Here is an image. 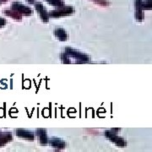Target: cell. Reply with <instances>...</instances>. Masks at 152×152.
Segmentation results:
<instances>
[{"instance_id":"30bf717a","label":"cell","mask_w":152,"mask_h":152,"mask_svg":"<svg viewBox=\"0 0 152 152\" xmlns=\"http://www.w3.org/2000/svg\"><path fill=\"white\" fill-rule=\"evenodd\" d=\"M13 139L10 132H0V147L5 145L7 143L10 142Z\"/></svg>"},{"instance_id":"52a82bcc","label":"cell","mask_w":152,"mask_h":152,"mask_svg":"<svg viewBox=\"0 0 152 152\" xmlns=\"http://www.w3.org/2000/svg\"><path fill=\"white\" fill-rule=\"evenodd\" d=\"M36 134L39 138V141L42 145H46L48 143V134L47 131L43 129H37L36 130Z\"/></svg>"},{"instance_id":"7c38bea8","label":"cell","mask_w":152,"mask_h":152,"mask_svg":"<svg viewBox=\"0 0 152 152\" xmlns=\"http://www.w3.org/2000/svg\"><path fill=\"white\" fill-rule=\"evenodd\" d=\"M4 15H7V16L10 17L12 19H14V20H20L22 19V15L20 14H19L17 11L14 10H5L4 11Z\"/></svg>"},{"instance_id":"7a4b0ae2","label":"cell","mask_w":152,"mask_h":152,"mask_svg":"<svg viewBox=\"0 0 152 152\" xmlns=\"http://www.w3.org/2000/svg\"><path fill=\"white\" fill-rule=\"evenodd\" d=\"M75 12V10L72 6H62V7H58L54 10H52L48 13L49 17L51 18H60V17L67 16L72 15Z\"/></svg>"},{"instance_id":"7402d4cb","label":"cell","mask_w":152,"mask_h":152,"mask_svg":"<svg viewBox=\"0 0 152 152\" xmlns=\"http://www.w3.org/2000/svg\"><path fill=\"white\" fill-rule=\"evenodd\" d=\"M0 132H1V130H0Z\"/></svg>"},{"instance_id":"9a60e30c","label":"cell","mask_w":152,"mask_h":152,"mask_svg":"<svg viewBox=\"0 0 152 152\" xmlns=\"http://www.w3.org/2000/svg\"><path fill=\"white\" fill-rule=\"evenodd\" d=\"M92 1H94L96 4L102 6H108L110 4V3L107 0H92Z\"/></svg>"},{"instance_id":"d6986e66","label":"cell","mask_w":152,"mask_h":152,"mask_svg":"<svg viewBox=\"0 0 152 152\" xmlns=\"http://www.w3.org/2000/svg\"><path fill=\"white\" fill-rule=\"evenodd\" d=\"M9 0H1V2H3V3H6V2H8Z\"/></svg>"},{"instance_id":"4fadbf2b","label":"cell","mask_w":152,"mask_h":152,"mask_svg":"<svg viewBox=\"0 0 152 152\" xmlns=\"http://www.w3.org/2000/svg\"><path fill=\"white\" fill-rule=\"evenodd\" d=\"M46 2H48L49 4L54 6V7H62L64 5V2L63 0H45Z\"/></svg>"},{"instance_id":"ac0fdd59","label":"cell","mask_w":152,"mask_h":152,"mask_svg":"<svg viewBox=\"0 0 152 152\" xmlns=\"http://www.w3.org/2000/svg\"><path fill=\"white\" fill-rule=\"evenodd\" d=\"M28 4H35V0H27Z\"/></svg>"},{"instance_id":"44dd1931","label":"cell","mask_w":152,"mask_h":152,"mask_svg":"<svg viewBox=\"0 0 152 152\" xmlns=\"http://www.w3.org/2000/svg\"><path fill=\"white\" fill-rule=\"evenodd\" d=\"M1 3H2V2H1V0H0V4H1Z\"/></svg>"},{"instance_id":"8fae6325","label":"cell","mask_w":152,"mask_h":152,"mask_svg":"<svg viewBox=\"0 0 152 152\" xmlns=\"http://www.w3.org/2000/svg\"><path fill=\"white\" fill-rule=\"evenodd\" d=\"M54 35L59 41L64 42L68 39V34L63 28H58L54 31Z\"/></svg>"},{"instance_id":"9c48e42d","label":"cell","mask_w":152,"mask_h":152,"mask_svg":"<svg viewBox=\"0 0 152 152\" xmlns=\"http://www.w3.org/2000/svg\"><path fill=\"white\" fill-rule=\"evenodd\" d=\"M50 145L52 147H53L55 149H58V150H62V149H64L65 148V142L62 139L59 138H56L53 137L50 140H48Z\"/></svg>"},{"instance_id":"2e32d148","label":"cell","mask_w":152,"mask_h":152,"mask_svg":"<svg viewBox=\"0 0 152 152\" xmlns=\"http://www.w3.org/2000/svg\"><path fill=\"white\" fill-rule=\"evenodd\" d=\"M6 24V20L4 19H3V18H0V28L3 27V26H4Z\"/></svg>"},{"instance_id":"3957f363","label":"cell","mask_w":152,"mask_h":152,"mask_svg":"<svg viewBox=\"0 0 152 152\" xmlns=\"http://www.w3.org/2000/svg\"><path fill=\"white\" fill-rule=\"evenodd\" d=\"M11 9L17 11L19 14H20L21 15H25V16H30L32 15V10L30 7L26 5H24L23 4L20 3V2H13L12 5H11Z\"/></svg>"},{"instance_id":"5b68a950","label":"cell","mask_w":152,"mask_h":152,"mask_svg":"<svg viewBox=\"0 0 152 152\" xmlns=\"http://www.w3.org/2000/svg\"><path fill=\"white\" fill-rule=\"evenodd\" d=\"M35 9L37 11L41 20L43 22H48L49 20V15L48 12L47 11L46 8L44 7V5L41 3V2H37V3H35Z\"/></svg>"},{"instance_id":"ffe728a7","label":"cell","mask_w":152,"mask_h":152,"mask_svg":"<svg viewBox=\"0 0 152 152\" xmlns=\"http://www.w3.org/2000/svg\"><path fill=\"white\" fill-rule=\"evenodd\" d=\"M146 2H152V0H145Z\"/></svg>"},{"instance_id":"5bb4252c","label":"cell","mask_w":152,"mask_h":152,"mask_svg":"<svg viewBox=\"0 0 152 152\" xmlns=\"http://www.w3.org/2000/svg\"><path fill=\"white\" fill-rule=\"evenodd\" d=\"M60 58L62 60V62L64 64H70L71 61L69 60V57L65 53H63L62 54L60 55Z\"/></svg>"},{"instance_id":"e0dca14e","label":"cell","mask_w":152,"mask_h":152,"mask_svg":"<svg viewBox=\"0 0 152 152\" xmlns=\"http://www.w3.org/2000/svg\"><path fill=\"white\" fill-rule=\"evenodd\" d=\"M111 130L113 131V132H114V133H117V132H118V131H120L121 129H112Z\"/></svg>"},{"instance_id":"277c9868","label":"cell","mask_w":152,"mask_h":152,"mask_svg":"<svg viewBox=\"0 0 152 152\" xmlns=\"http://www.w3.org/2000/svg\"><path fill=\"white\" fill-rule=\"evenodd\" d=\"M105 135H106V137L107 139H109L111 141L113 142V143H114L117 146H126V141H125L122 137L117 135V133H114L112 130H107L105 132Z\"/></svg>"},{"instance_id":"ba28073f","label":"cell","mask_w":152,"mask_h":152,"mask_svg":"<svg viewBox=\"0 0 152 152\" xmlns=\"http://www.w3.org/2000/svg\"><path fill=\"white\" fill-rule=\"evenodd\" d=\"M16 135L22 139H26L28 140L33 141L34 140V134L31 131L23 129H19L16 130Z\"/></svg>"},{"instance_id":"8992f818","label":"cell","mask_w":152,"mask_h":152,"mask_svg":"<svg viewBox=\"0 0 152 152\" xmlns=\"http://www.w3.org/2000/svg\"><path fill=\"white\" fill-rule=\"evenodd\" d=\"M142 2L143 0H135V19L137 21H142L145 18L144 10L142 7Z\"/></svg>"},{"instance_id":"6da1fadb","label":"cell","mask_w":152,"mask_h":152,"mask_svg":"<svg viewBox=\"0 0 152 152\" xmlns=\"http://www.w3.org/2000/svg\"><path fill=\"white\" fill-rule=\"evenodd\" d=\"M66 54L68 55L69 58H75L77 63L79 64H83V63H86L89 61V57L84 53H81L80 51H77L75 49L71 48H66L64 51Z\"/></svg>"}]
</instances>
